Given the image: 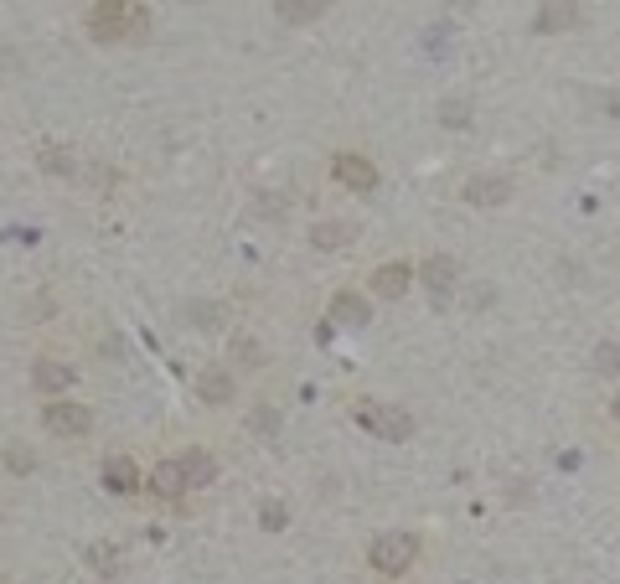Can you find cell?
Returning a JSON list of instances; mask_svg holds the SVG:
<instances>
[{"label":"cell","instance_id":"cell-1","mask_svg":"<svg viewBox=\"0 0 620 584\" xmlns=\"http://www.w3.org/2000/svg\"><path fill=\"white\" fill-rule=\"evenodd\" d=\"M88 37L93 42H145L150 37V11H140L135 0H93Z\"/></svg>","mask_w":620,"mask_h":584},{"label":"cell","instance_id":"cell-2","mask_svg":"<svg viewBox=\"0 0 620 584\" xmlns=\"http://www.w3.org/2000/svg\"><path fill=\"white\" fill-rule=\"evenodd\" d=\"M352 419L378 440H409L414 435V414L398 409V404H383V398H357L352 404Z\"/></svg>","mask_w":620,"mask_h":584},{"label":"cell","instance_id":"cell-3","mask_svg":"<svg viewBox=\"0 0 620 584\" xmlns=\"http://www.w3.org/2000/svg\"><path fill=\"white\" fill-rule=\"evenodd\" d=\"M419 559V538L414 533H378L367 543V564L378 569L383 579H398V574H409Z\"/></svg>","mask_w":620,"mask_h":584},{"label":"cell","instance_id":"cell-4","mask_svg":"<svg viewBox=\"0 0 620 584\" xmlns=\"http://www.w3.org/2000/svg\"><path fill=\"white\" fill-rule=\"evenodd\" d=\"M42 424H47V435H57V440H78V435L93 429V414L83 404H73V398H52V404L42 409Z\"/></svg>","mask_w":620,"mask_h":584},{"label":"cell","instance_id":"cell-5","mask_svg":"<svg viewBox=\"0 0 620 584\" xmlns=\"http://www.w3.org/2000/svg\"><path fill=\"white\" fill-rule=\"evenodd\" d=\"M331 176L347 192H378V166H372L367 156H352V150H341V156L331 161Z\"/></svg>","mask_w":620,"mask_h":584},{"label":"cell","instance_id":"cell-6","mask_svg":"<svg viewBox=\"0 0 620 584\" xmlns=\"http://www.w3.org/2000/svg\"><path fill=\"white\" fill-rule=\"evenodd\" d=\"M455 259L450 254H429L424 264H419V280H424V290H429V300L434 305H445L450 295H455Z\"/></svg>","mask_w":620,"mask_h":584},{"label":"cell","instance_id":"cell-7","mask_svg":"<svg viewBox=\"0 0 620 584\" xmlns=\"http://www.w3.org/2000/svg\"><path fill=\"white\" fill-rule=\"evenodd\" d=\"M465 202L471 207H507L512 202V176H496V171H481L465 181Z\"/></svg>","mask_w":620,"mask_h":584},{"label":"cell","instance_id":"cell-8","mask_svg":"<svg viewBox=\"0 0 620 584\" xmlns=\"http://www.w3.org/2000/svg\"><path fill=\"white\" fill-rule=\"evenodd\" d=\"M409 285H414V264H403V259H393V264H378V269H372V290H378L383 300L409 295Z\"/></svg>","mask_w":620,"mask_h":584},{"label":"cell","instance_id":"cell-9","mask_svg":"<svg viewBox=\"0 0 620 584\" xmlns=\"http://www.w3.org/2000/svg\"><path fill=\"white\" fill-rule=\"evenodd\" d=\"M372 321V305L357 295V290H341L336 300H331V326H347V331H362Z\"/></svg>","mask_w":620,"mask_h":584},{"label":"cell","instance_id":"cell-10","mask_svg":"<svg viewBox=\"0 0 620 584\" xmlns=\"http://www.w3.org/2000/svg\"><path fill=\"white\" fill-rule=\"evenodd\" d=\"M352 243H357L352 223H316L310 228V249H321V254H341V249H352Z\"/></svg>","mask_w":620,"mask_h":584},{"label":"cell","instance_id":"cell-11","mask_svg":"<svg viewBox=\"0 0 620 584\" xmlns=\"http://www.w3.org/2000/svg\"><path fill=\"white\" fill-rule=\"evenodd\" d=\"M104 486L119 491V497H135V491H140V471H135V460H130V455H109V460H104Z\"/></svg>","mask_w":620,"mask_h":584},{"label":"cell","instance_id":"cell-12","mask_svg":"<svg viewBox=\"0 0 620 584\" xmlns=\"http://www.w3.org/2000/svg\"><path fill=\"white\" fill-rule=\"evenodd\" d=\"M150 491H155V497H166V502H181L186 491H192L186 476H181V460H161V466L150 471Z\"/></svg>","mask_w":620,"mask_h":584},{"label":"cell","instance_id":"cell-13","mask_svg":"<svg viewBox=\"0 0 620 584\" xmlns=\"http://www.w3.org/2000/svg\"><path fill=\"white\" fill-rule=\"evenodd\" d=\"M584 21V6L579 0H548L543 16H538V32H569V26Z\"/></svg>","mask_w":620,"mask_h":584},{"label":"cell","instance_id":"cell-14","mask_svg":"<svg viewBox=\"0 0 620 584\" xmlns=\"http://www.w3.org/2000/svg\"><path fill=\"white\" fill-rule=\"evenodd\" d=\"M197 393H202V404H228V398H233V373H228V367H202Z\"/></svg>","mask_w":620,"mask_h":584},{"label":"cell","instance_id":"cell-15","mask_svg":"<svg viewBox=\"0 0 620 584\" xmlns=\"http://www.w3.org/2000/svg\"><path fill=\"white\" fill-rule=\"evenodd\" d=\"M78 373H73V367L68 362H57V357H42L37 367H31V383H37L42 393H62V388H68Z\"/></svg>","mask_w":620,"mask_h":584},{"label":"cell","instance_id":"cell-16","mask_svg":"<svg viewBox=\"0 0 620 584\" xmlns=\"http://www.w3.org/2000/svg\"><path fill=\"white\" fill-rule=\"evenodd\" d=\"M326 6H331V0H274V16L285 26H305V21H316Z\"/></svg>","mask_w":620,"mask_h":584},{"label":"cell","instance_id":"cell-17","mask_svg":"<svg viewBox=\"0 0 620 584\" xmlns=\"http://www.w3.org/2000/svg\"><path fill=\"white\" fill-rule=\"evenodd\" d=\"M181 476H186V486H207L212 476H217V460H212V450H186L181 455Z\"/></svg>","mask_w":620,"mask_h":584},{"label":"cell","instance_id":"cell-18","mask_svg":"<svg viewBox=\"0 0 620 584\" xmlns=\"http://www.w3.org/2000/svg\"><path fill=\"white\" fill-rule=\"evenodd\" d=\"M440 125L445 130H465V125H471V104H465V99H445L440 104Z\"/></svg>","mask_w":620,"mask_h":584},{"label":"cell","instance_id":"cell-19","mask_svg":"<svg viewBox=\"0 0 620 584\" xmlns=\"http://www.w3.org/2000/svg\"><path fill=\"white\" fill-rule=\"evenodd\" d=\"M88 564L99 569V574H124V559H119V548H88Z\"/></svg>","mask_w":620,"mask_h":584},{"label":"cell","instance_id":"cell-20","mask_svg":"<svg viewBox=\"0 0 620 584\" xmlns=\"http://www.w3.org/2000/svg\"><path fill=\"white\" fill-rule=\"evenodd\" d=\"M595 373L600 378H620V347L615 342H600L595 347Z\"/></svg>","mask_w":620,"mask_h":584},{"label":"cell","instance_id":"cell-21","mask_svg":"<svg viewBox=\"0 0 620 584\" xmlns=\"http://www.w3.org/2000/svg\"><path fill=\"white\" fill-rule=\"evenodd\" d=\"M285 522H290L285 502H264V507H259V528H264V533H279Z\"/></svg>","mask_w":620,"mask_h":584},{"label":"cell","instance_id":"cell-22","mask_svg":"<svg viewBox=\"0 0 620 584\" xmlns=\"http://www.w3.org/2000/svg\"><path fill=\"white\" fill-rule=\"evenodd\" d=\"M248 429H254V435H279V414L269 404H259L254 414H248Z\"/></svg>","mask_w":620,"mask_h":584},{"label":"cell","instance_id":"cell-23","mask_svg":"<svg viewBox=\"0 0 620 584\" xmlns=\"http://www.w3.org/2000/svg\"><path fill=\"white\" fill-rule=\"evenodd\" d=\"M450 37H455L450 26H429V32H424V52L429 57H445L450 52Z\"/></svg>","mask_w":620,"mask_h":584},{"label":"cell","instance_id":"cell-24","mask_svg":"<svg viewBox=\"0 0 620 584\" xmlns=\"http://www.w3.org/2000/svg\"><path fill=\"white\" fill-rule=\"evenodd\" d=\"M42 171H52V176H73V156H68V150H42Z\"/></svg>","mask_w":620,"mask_h":584},{"label":"cell","instance_id":"cell-25","mask_svg":"<svg viewBox=\"0 0 620 584\" xmlns=\"http://www.w3.org/2000/svg\"><path fill=\"white\" fill-rule=\"evenodd\" d=\"M186 316L202 321V326H223V311H217V305H186Z\"/></svg>","mask_w":620,"mask_h":584},{"label":"cell","instance_id":"cell-26","mask_svg":"<svg viewBox=\"0 0 620 584\" xmlns=\"http://www.w3.org/2000/svg\"><path fill=\"white\" fill-rule=\"evenodd\" d=\"M11 471H31V450H11Z\"/></svg>","mask_w":620,"mask_h":584},{"label":"cell","instance_id":"cell-27","mask_svg":"<svg viewBox=\"0 0 620 584\" xmlns=\"http://www.w3.org/2000/svg\"><path fill=\"white\" fill-rule=\"evenodd\" d=\"M610 409H615V419H620V393H615V404H610Z\"/></svg>","mask_w":620,"mask_h":584},{"label":"cell","instance_id":"cell-28","mask_svg":"<svg viewBox=\"0 0 620 584\" xmlns=\"http://www.w3.org/2000/svg\"><path fill=\"white\" fill-rule=\"evenodd\" d=\"M460 6H471V0H460Z\"/></svg>","mask_w":620,"mask_h":584}]
</instances>
